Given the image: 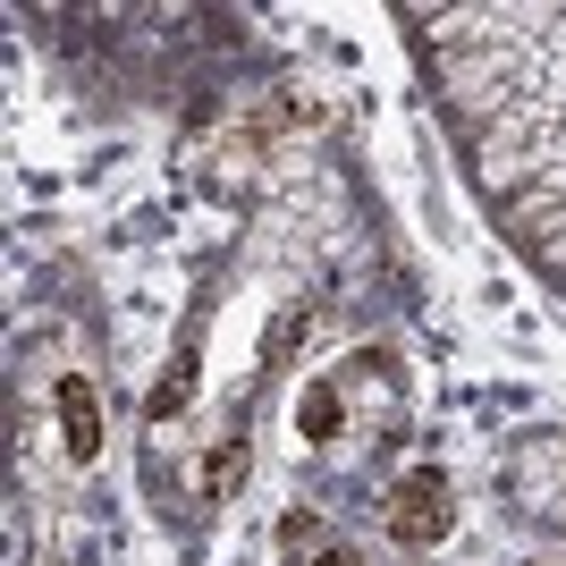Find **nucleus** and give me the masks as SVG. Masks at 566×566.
<instances>
[{
    "label": "nucleus",
    "mask_w": 566,
    "mask_h": 566,
    "mask_svg": "<svg viewBox=\"0 0 566 566\" xmlns=\"http://www.w3.org/2000/svg\"><path fill=\"white\" fill-rule=\"evenodd\" d=\"M449 524H457L449 473H440V465L398 473V491H389V542H398V549H440V542H449Z\"/></svg>",
    "instance_id": "obj_1"
},
{
    "label": "nucleus",
    "mask_w": 566,
    "mask_h": 566,
    "mask_svg": "<svg viewBox=\"0 0 566 566\" xmlns=\"http://www.w3.org/2000/svg\"><path fill=\"white\" fill-rule=\"evenodd\" d=\"M60 449H69V465L102 457V389L85 373H60Z\"/></svg>",
    "instance_id": "obj_2"
},
{
    "label": "nucleus",
    "mask_w": 566,
    "mask_h": 566,
    "mask_svg": "<svg viewBox=\"0 0 566 566\" xmlns=\"http://www.w3.org/2000/svg\"><path fill=\"white\" fill-rule=\"evenodd\" d=\"M245 465H254V457H245V423H229L212 440V457H203V499H212V507H229L237 491H245Z\"/></svg>",
    "instance_id": "obj_3"
},
{
    "label": "nucleus",
    "mask_w": 566,
    "mask_h": 566,
    "mask_svg": "<svg viewBox=\"0 0 566 566\" xmlns=\"http://www.w3.org/2000/svg\"><path fill=\"white\" fill-rule=\"evenodd\" d=\"M338 423H347V398H338L331 380H313L305 398H296V440H305V449H331Z\"/></svg>",
    "instance_id": "obj_4"
},
{
    "label": "nucleus",
    "mask_w": 566,
    "mask_h": 566,
    "mask_svg": "<svg viewBox=\"0 0 566 566\" xmlns=\"http://www.w3.org/2000/svg\"><path fill=\"white\" fill-rule=\"evenodd\" d=\"M187 398H195V347L178 355V364H169L161 380H153V398H144V423L161 431V423H178V415H187Z\"/></svg>",
    "instance_id": "obj_5"
},
{
    "label": "nucleus",
    "mask_w": 566,
    "mask_h": 566,
    "mask_svg": "<svg viewBox=\"0 0 566 566\" xmlns=\"http://www.w3.org/2000/svg\"><path fill=\"white\" fill-rule=\"evenodd\" d=\"M313 542H322V516H313V507L305 516H280V549H313Z\"/></svg>",
    "instance_id": "obj_6"
},
{
    "label": "nucleus",
    "mask_w": 566,
    "mask_h": 566,
    "mask_svg": "<svg viewBox=\"0 0 566 566\" xmlns=\"http://www.w3.org/2000/svg\"><path fill=\"white\" fill-rule=\"evenodd\" d=\"M305 331H313V313H280V331H271V364H280V355L296 347V338H305Z\"/></svg>",
    "instance_id": "obj_7"
},
{
    "label": "nucleus",
    "mask_w": 566,
    "mask_h": 566,
    "mask_svg": "<svg viewBox=\"0 0 566 566\" xmlns=\"http://www.w3.org/2000/svg\"><path fill=\"white\" fill-rule=\"evenodd\" d=\"M313 566H364V549H347V542H331V549H322V558H313Z\"/></svg>",
    "instance_id": "obj_8"
},
{
    "label": "nucleus",
    "mask_w": 566,
    "mask_h": 566,
    "mask_svg": "<svg viewBox=\"0 0 566 566\" xmlns=\"http://www.w3.org/2000/svg\"><path fill=\"white\" fill-rule=\"evenodd\" d=\"M533 566H549V558H533Z\"/></svg>",
    "instance_id": "obj_9"
}]
</instances>
